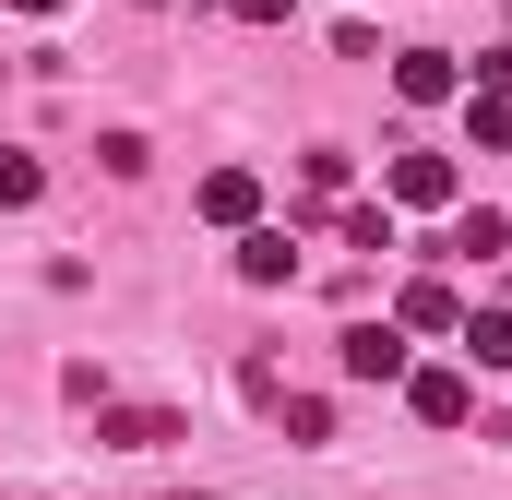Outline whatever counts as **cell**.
Wrapping results in <instances>:
<instances>
[{
	"label": "cell",
	"mask_w": 512,
	"mask_h": 500,
	"mask_svg": "<svg viewBox=\"0 0 512 500\" xmlns=\"http://www.w3.org/2000/svg\"><path fill=\"white\" fill-rule=\"evenodd\" d=\"M382 203L453 215V203H465V167H453V155H382Z\"/></svg>",
	"instance_id": "cell-1"
},
{
	"label": "cell",
	"mask_w": 512,
	"mask_h": 500,
	"mask_svg": "<svg viewBox=\"0 0 512 500\" xmlns=\"http://www.w3.org/2000/svg\"><path fill=\"white\" fill-rule=\"evenodd\" d=\"M191 203H203V227L251 239V227H262V167H203V191H191Z\"/></svg>",
	"instance_id": "cell-2"
},
{
	"label": "cell",
	"mask_w": 512,
	"mask_h": 500,
	"mask_svg": "<svg viewBox=\"0 0 512 500\" xmlns=\"http://www.w3.org/2000/svg\"><path fill=\"white\" fill-rule=\"evenodd\" d=\"M334 358H346V381H405V370H417L393 322H346V334H334Z\"/></svg>",
	"instance_id": "cell-3"
},
{
	"label": "cell",
	"mask_w": 512,
	"mask_h": 500,
	"mask_svg": "<svg viewBox=\"0 0 512 500\" xmlns=\"http://www.w3.org/2000/svg\"><path fill=\"white\" fill-rule=\"evenodd\" d=\"M393 96H405V108H453V96H465V60H453V48H405V60H393Z\"/></svg>",
	"instance_id": "cell-4"
},
{
	"label": "cell",
	"mask_w": 512,
	"mask_h": 500,
	"mask_svg": "<svg viewBox=\"0 0 512 500\" xmlns=\"http://www.w3.org/2000/svg\"><path fill=\"white\" fill-rule=\"evenodd\" d=\"M405 405H417V429H465L477 417V381L465 370H405Z\"/></svg>",
	"instance_id": "cell-5"
},
{
	"label": "cell",
	"mask_w": 512,
	"mask_h": 500,
	"mask_svg": "<svg viewBox=\"0 0 512 500\" xmlns=\"http://www.w3.org/2000/svg\"><path fill=\"white\" fill-rule=\"evenodd\" d=\"M393 334H465V298H453L441 274H417V286L393 298Z\"/></svg>",
	"instance_id": "cell-6"
},
{
	"label": "cell",
	"mask_w": 512,
	"mask_h": 500,
	"mask_svg": "<svg viewBox=\"0 0 512 500\" xmlns=\"http://www.w3.org/2000/svg\"><path fill=\"white\" fill-rule=\"evenodd\" d=\"M298 274V227H251L239 239V286H286Z\"/></svg>",
	"instance_id": "cell-7"
},
{
	"label": "cell",
	"mask_w": 512,
	"mask_h": 500,
	"mask_svg": "<svg viewBox=\"0 0 512 500\" xmlns=\"http://www.w3.org/2000/svg\"><path fill=\"white\" fill-rule=\"evenodd\" d=\"M477 370H512V310H465V334H453Z\"/></svg>",
	"instance_id": "cell-8"
},
{
	"label": "cell",
	"mask_w": 512,
	"mask_h": 500,
	"mask_svg": "<svg viewBox=\"0 0 512 500\" xmlns=\"http://www.w3.org/2000/svg\"><path fill=\"white\" fill-rule=\"evenodd\" d=\"M465 131H477V155H512V96H465Z\"/></svg>",
	"instance_id": "cell-9"
},
{
	"label": "cell",
	"mask_w": 512,
	"mask_h": 500,
	"mask_svg": "<svg viewBox=\"0 0 512 500\" xmlns=\"http://www.w3.org/2000/svg\"><path fill=\"white\" fill-rule=\"evenodd\" d=\"M36 191H48V167H36V155H12V143H0V215H24V203H36Z\"/></svg>",
	"instance_id": "cell-10"
},
{
	"label": "cell",
	"mask_w": 512,
	"mask_h": 500,
	"mask_svg": "<svg viewBox=\"0 0 512 500\" xmlns=\"http://www.w3.org/2000/svg\"><path fill=\"white\" fill-rule=\"evenodd\" d=\"M346 250L382 262V250H393V203H346Z\"/></svg>",
	"instance_id": "cell-11"
},
{
	"label": "cell",
	"mask_w": 512,
	"mask_h": 500,
	"mask_svg": "<svg viewBox=\"0 0 512 500\" xmlns=\"http://www.w3.org/2000/svg\"><path fill=\"white\" fill-rule=\"evenodd\" d=\"M453 250H477V262H489V250H512V227L489 215V203H477V215H453Z\"/></svg>",
	"instance_id": "cell-12"
},
{
	"label": "cell",
	"mask_w": 512,
	"mask_h": 500,
	"mask_svg": "<svg viewBox=\"0 0 512 500\" xmlns=\"http://www.w3.org/2000/svg\"><path fill=\"white\" fill-rule=\"evenodd\" d=\"M286 441H334V405L322 393H286Z\"/></svg>",
	"instance_id": "cell-13"
},
{
	"label": "cell",
	"mask_w": 512,
	"mask_h": 500,
	"mask_svg": "<svg viewBox=\"0 0 512 500\" xmlns=\"http://www.w3.org/2000/svg\"><path fill=\"white\" fill-rule=\"evenodd\" d=\"M465 96H512V48H489V60H477V84H465Z\"/></svg>",
	"instance_id": "cell-14"
},
{
	"label": "cell",
	"mask_w": 512,
	"mask_h": 500,
	"mask_svg": "<svg viewBox=\"0 0 512 500\" xmlns=\"http://www.w3.org/2000/svg\"><path fill=\"white\" fill-rule=\"evenodd\" d=\"M239 24H298V0H227Z\"/></svg>",
	"instance_id": "cell-15"
},
{
	"label": "cell",
	"mask_w": 512,
	"mask_h": 500,
	"mask_svg": "<svg viewBox=\"0 0 512 500\" xmlns=\"http://www.w3.org/2000/svg\"><path fill=\"white\" fill-rule=\"evenodd\" d=\"M12 12H36V24H48V12H60V0H12Z\"/></svg>",
	"instance_id": "cell-16"
},
{
	"label": "cell",
	"mask_w": 512,
	"mask_h": 500,
	"mask_svg": "<svg viewBox=\"0 0 512 500\" xmlns=\"http://www.w3.org/2000/svg\"><path fill=\"white\" fill-rule=\"evenodd\" d=\"M143 12H167V0H143Z\"/></svg>",
	"instance_id": "cell-17"
}]
</instances>
